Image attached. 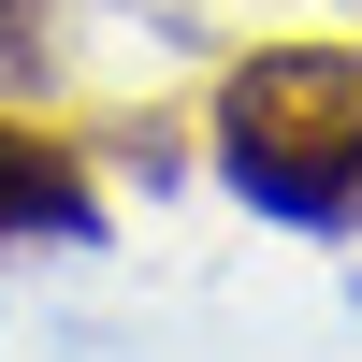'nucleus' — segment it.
<instances>
[{"mask_svg":"<svg viewBox=\"0 0 362 362\" xmlns=\"http://www.w3.org/2000/svg\"><path fill=\"white\" fill-rule=\"evenodd\" d=\"M218 174L290 232L362 218V44H261L218 87Z\"/></svg>","mask_w":362,"mask_h":362,"instance_id":"nucleus-1","label":"nucleus"},{"mask_svg":"<svg viewBox=\"0 0 362 362\" xmlns=\"http://www.w3.org/2000/svg\"><path fill=\"white\" fill-rule=\"evenodd\" d=\"M87 232H102L87 145L44 131V116H0V261H15V247H87Z\"/></svg>","mask_w":362,"mask_h":362,"instance_id":"nucleus-2","label":"nucleus"},{"mask_svg":"<svg viewBox=\"0 0 362 362\" xmlns=\"http://www.w3.org/2000/svg\"><path fill=\"white\" fill-rule=\"evenodd\" d=\"M44 73V0H0V87Z\"/></svg>","mask_w":362,"mask_h":362,"instance_id":"nucleus-3","label":"nucleus"}]
</instances>
